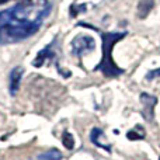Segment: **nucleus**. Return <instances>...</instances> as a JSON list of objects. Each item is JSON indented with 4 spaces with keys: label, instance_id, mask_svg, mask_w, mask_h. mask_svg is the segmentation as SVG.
<instances>
[{
    "label": "nucleus",
    "instance_id": "1",
    "mask_svg": "<svg viewBox=\"0 0 160 160\" xmlns=\"http://www.w3.org/2000/svg\"><path fill=\"white\" fill-rule=\"evenodd\" d=\"M127 35L125 31L122 32H101V42H102V56L100 63L94 68V70L101 72L105 78H117L122 75L124 69L117 66L112 58V48L117 42H119Z\"/></svg>",
    "mask_w": 160,
    "mask_h": 160
},
{
    "label": "nucleus",
    "instance_id": "2",
    "mask_svg": "<svg viewBox=\"0 0 160 160\" xmlns=\"http://www.w3.org/2000/svg\"><path fill=\"white\" fill-rule=\"evenodd\" d=\"M96 45L94 39L88 35H78L72 41V53L76 56H82L84 52L91 51Z\"/></svg>",
    "mask_w": 160,
    "mask_h": 160
},
{
    "label": "nucleus",
    "instance_id": "3",
    "mask_svg": "<svg viewBox=\"0 0 160 160\" xmlns=\"http://www.w3.org/2000/svg\"><path fill=\"white\" fill-rule=\"evenodd\" d=\"M141 101H142V114L146 118V121H152L153 118V108H155V104L158 102V98L155 96H150L148 93H142L141 94Z\"/></svg>",
    "mask_w": 160,
    "mask_h": 160
},
{
    "label": "nucleus",
    "instance_id": "4",
    "mask_svg": "<svg viewBox=\"0 0 160 160\" xmlns=\"http://www.w3.org/2000/svg\"><path fill=\"white\" fill-rule=\"evenodd\" d=\"M22 73H24V69L21 66H16L8 75V90H10L11 96H16V93L18 91L20 83H21L22 79Z\"/></svg>",
    "mask_w": 160,
    "mask_h": 160
},
{
    "label": "nucleus",
    "instance_id": "5",
    "mask_svg": "<svg viewBox=\"0 0 160 160\" xmlns=\"http://www.w3.org/2000/svg\"><path fill=\"white\" fill-rule=\"evenodd\" d=\"M55 44H56V41H53V42H51L48 47H45L44 49L39 51L38 55H37V58L34 59V62H32L34 66L39 68V66H42L47 61H52V59L55 58V51H53V45Z\"/></svg>",
    "mask_w": 160,
    "mask_h": 160
},
{
    "label": "nucleus",
    "instance_id": "6",
    "mask_svg": "<svg viewBox=\"0 0 160 160\" xmlns=\"http://www.w3.org/2000/svg\"><path fill=\"white\" fill-rule=\"evenodd\" d=\"M153 6H155V2H153V0H141V2H139V6H138L139 18H145V17L152 11Z\"/></svg>",
    "mask_w": 160,
    "mask_h": 160
},
{
    "label": "nucleus",
    "instance_id": "7",
    "mask_svg": "<svg viewBox=\"0 0 160 160\" xmlns=\"http://www.w3.org/2000/svg\"><path fill=\"white\" fill-rule=\"evenodd\" d=\"M100 136H102V131L100 129V128H93V131H91V133H90V139H91V142H93V143L96 145V146L102 148V149H105V150H108V152H110L111 148L108 146V145L101 143V141H100Z\"/></svg>",
    "mask_w": 160,
    "mask_h": 160
},
{
    "label": "nucleus",
    "instance_id": "8",
    "mask_svg": "<svg viewBox=\"0 0 160 160\" xmlns=\"http://www.w3.org/2000/svg\"><path fill=\"white\" fill-rule=\"evenodd\" d=\"M38 160H62V153L58 149H51L38 156Z\"/></svg>",
    "mask_w": 160,
    "mask_h": 160
},
{
    "label": "nucleus",
    "instance_id": "9",
    "mask_svg": "<svg viewBox=\"0 0 160 160\" xmlns=\"http://www.w3.org/2000/svg\"><path fill=\"white\" fill-rule=\"evenodd\" d=\"M62 143H63V146L66 149H73L75 148V138H73L72 133L65 131L63 135H62Z\"/></svg>",
    "mask_w": 160,
    "mask_h": 160
},
{
    "label": "nucleus",
    "instance_id": "10",
    "mask_svg": "<svg viewBox=\"0 0 160 160\" xmlns=\"http://www.w3.org/2000/svg\"><path fill=\"white\" fill-rule=\"evenodd\" d=\"M139 129V127H136L135 129H132V131H129L128 132V138L131 139V141H138V139H142L145 136V132H143V129L142 131H138Z\"/></svg>",
    "mask_w": 160,
    "mask_h": 160
},
{
    "label": "nucleus",
    "instance_id": "11",
    "mask_svg": "<svg viewBox=\"0 0 160 160\" xmlns=\"http://www.w3.org/2000/svg\"><path fill=\"white\" fill-rule=\"evenodd\" d=\"M156 78H160V68L159 69H155V70H150V72L146 75L148 80H152V79H156Z\"/></svg>",
    "mask_w": 160,
    "mask_h": 160
},
{
    "label": "nucleus",
    "instance_id": "12",
    "mask_svg": "<svg viewBox=\"0 0 160 160\" xmlns=\"http://www.w3.org/2000/svg\"><path fill=\"white\" fill-rule=\"evenodd\" d=\"M7 2H10V0H0V4H3V3H7Z\"/></svg>",
    "mask_w": 160,
    "mask_h": 160
},
{
    "label": "nucleus",
    "instance_id": "13",
    "mask_svg": "<svg viewBox=\"0 0 160 160\" xmlns=\"http://www.w3.org/2000/svg\"><path fill=\"white\" fill-rule=\"evenodd\" d=\"M159 160H160V159H159Z\"/></svg>",
    "mask_w": 160,
    "mask_h": 160
}]
</instances>
